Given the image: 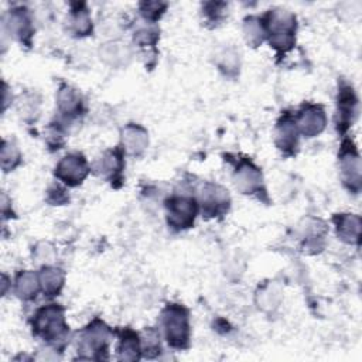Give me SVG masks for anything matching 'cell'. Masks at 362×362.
<instances>
[{
    "instance_id": "obj_1",
    "label": "cell",
    "mask_w": 362,
    "mask_h": 362,
    "mask_svg": "<svg viewBox=\"0 0 362 362\" xmlns=\"http://www.w3.org/2000/svg\"><path fill=\"white\" fill-rule=\"evenodd\" d=\"M33 332L55 348L61 344L64 345L68 337V325L65 324L64 308L59 304L41 307L34 315Z\"/></svg>"
},
{
    "instance_id": "obj_2",
    "label": "cell",
    "mask_w": 362,
    "mask_h": 362,
    "mask_svg": "<svg viewBox=\"0 0 362 362\" xmlns=\"http://www.w3.org/2000/svg\"><path fill=\"white\" fill-rule=\"evenodd\" d=\"M264 35H269V41L273 48L280 54L293 48L296 41V17L286 10H270L264 18H262Z\"/></svg>"
},
{
    "instance_id": "obj_3",
    "label": "cell",
    "mask_w": 362,
    "mask_h": 362,
    "mask_svg": "<svg viewBox=\"0 0 362 362\" xmlns=\"http://www.w3.org/2000/svg\"><path fill=\"white\" fill-rule=\"evenodd\" d=\"M161 324L167 342L173 348H187L189 344L188 311L180 304H168L161 314Z\"/></svg>"
},
{
    "instance_id": "obj_4",
    "label": "cell",
    "mask_w": 362,
    "mask_h": 362,
    "mask_svg": "<svg viewBox=\"0 0 362 362\" xmlns=\"http://www.w3.org/2000/svg\"><path fill=\"white\" fill-rule=\"evenodd\" d=\"M109 338H110L109 327L99 318H95L88 327H85L81 331L78 349L81 352H89L88 359L105 358L102 352L106 354Z\"/></svg>"
},
{
    "instance_id": "obj_5",
    "label": "cell",
    "mask_w": 362,
    "mask_h": 362,
    "mask_svg": "<svg viewBox=\"0 0 362 362\" xmlns=\"http://www.w3.org/2000/svg\"><path fill=\"white\" fill-rule=\"evenodd\" d=\"M167 221L174 229H187L192 226L197 216L198 204L189 197H171L167 204Z\"/></svg>"
},
{
    "instance_id": "obj_6",
    "label": "cell",
    "mask_w": 362,
    "mask_h": 362,
    "mask_svg": "<svg viewBox=\"0 0 362 362\" xmlns=\"http://www.w3.org/2000/svg\"><path fill=\"white\" fill-rule=\"evenodd\" d=\"M339 164L344 184L352 191L358 192L361 188V160L354 144L346 140L342 143L339 153Z\"/></svg>"
},
{
    "instance_id": "obj_7",
    "label": "cell",
    "mask_w": 362,
    "mask_h": 362,
    "mask_svg": "<svg viewBox=\"0 0 362 362\" xmlns=\"http://www.w3.org/2000/svg\"><path fill=\"white\" fill-rule=\"evenodd\" d=\"M88 173L89 167L85 157L76 153L65 156L55 168V177L69 187L81 184Z\"/></svg>"
},
{
    "instance_id": "obj_8",
    "label": "cell",
    "mask_w": 362,
    "mask_h": 362,
    "mask_svg": "<svg viewBox=\"0 0 362 362\" xmlns=\"http://www.w3.org/2000/svg\"><path fill=\"white\" fill-rule=\"evenodd\" d=\"M327 123V116L324 107L314 103L303 105L297 115L296 124L298 132L305 137H314L320 134Z\"/></svg>"
},
{
    "instance_id": "obj_9",
    "label": "cell",
    "mask_w": 362,
    "mask_h": 362,
    "mask_svg": "<svg viewBox=\"0 0 362 362\" xmlns=\"http://www.w3.org/2000/svg\"><path fill=\"white\" fill-rule=\"evenodd\" d=\"M201 202L204 208V214L208 216H216L228 211L229 206V195L225 188L216 184H205L201 192Z\"/></svg>"
},
{
    "instance_id": "obj_10",
    "label": "cell",
    "mask_w": 362,
    "mask_h": 362,
    "mask_svg": "<svg viewBox=\"0 0 362 362\" xmlns=\"http://www.w3.org/2000/svg\"><path fill=\"white\" fill-rule=\"evenodd\" d=\"M235 185L243 194H253L262 187V173L252 161H242L233 174Z\"/></svg>"
},
{
    "instance_id": "obj_11",
    "label": "cell",
    "mask_w": 362,
    "mask_h": 362,
    "mask_svg": "<svg viewBox=\"0 0 362 362\" xmlns=\"http://www.w3.org/2000/svg\"><path fill=\"white\" fill-rule=\"evenodd\" d=\"M298 129L296 124V117L284 113L277 123L276 143L284 153H293L298 143Z\"/></svg>"
},
{
    "instance_id": "obj_12",
    "label": "cell",
    "mask_w": 362,
    "mask_h": 362,
    "mask_svg": "<svg viewBox=\"0 0 362 362\" xmlns=\"http://www.w3.org/2000/svg\"><path fill=\"white\" fill-rule=\"evenodd\" d=\"M337 225V233L341 240L346 243H358L359 242V230H361V219L354 214H341L334 218Z\"/></svg>"
},
{
    "instance_id": "obj_13",
    "label": "cell",
    "mask_w": 362,
    "mask_h": 362,
    "mask_svg": "<svg viewBox=\"0 0 362 362\" xmlns=\"http://www.w3.org/2000/svg\"><path fill=\"white\" fill-rule=\"evenodd\" d=\"M148 144L147 132L139 124H129L123 130V148L132 156H140Z\"/></svg>"
},
{
    "instance_id": "obj_14",
    "label": "cell",
    "mask_w": 362,
    "mask_h": 362,
    "mask_svg": "<svg viewBox=\"0 0 362 362\" xmlns=\"http://www.w3.org/2000/svg\"><path fill=\"white\" fill-rule=\"evenodd\" d=\"M355 107H356V98L351 86L341 88L339 96H338V129L344 132L351 123H352V116L355 115Z\"/></svg>"
},
{
    "instance_id": "obj_15",
    "label": "cell",
    "mask_w": 362,
    "mask_h": 362,
    "mask_svg": "<svg viewBox=\"0 0 362 362\" xmlns=\"http://www.w3.org/2000/svg\"><path fill=\"white\" fill-rule=\"evenodd\" d=\"M10 33L21 41H27L31 37V20L25 8H13L8 13V20L6 23Z\"/></svg>"
},
{
    "instance_id": "obj_16",
    "label": "cell",
    "mask_w": 362,
    "mask_h": 362,
    "mask_svg": "<svg viewBox=\"0 0 362 362\" xmlns=\"http://www.w3.org/2000/svg\"><path fill=\"white\" fill-rule=\"evenodd\" d=\"M58 106L64 115L74 117L82 110L81 95L76 92V89L68 85H62L58 92Z\"/></svg>"
},
{
    "instance_id": "obj_17",
    "label": "cell",
    "mask_w": 362,
    "mask_h": 362,
    "mask_svg": "<svg viewBox=\"0 0 362 362\" xmlns=\"http://www.w3.org/2000/svg\"><path fill=\"white\" fill-rule=\"evenodd\" d=\"M123 153L120 150H110L106 151L102 158L98 161L96 167L100 171V174H103L105 177H109L110 180H116L117 177H120L122 170H123Z\"/></svg>"
},
{
    "instance_id": "obj_18",
    "label": "cell",
    "mask_w": 362,
    "mask_h": 362,
    "mask_svg": "<svg viewBox=\"0 0 362 362\" xmlns=\"http://www.w3.org/2000/svg\"><path fill=\"white\" fill-rule=\"evenodd\" d=\"M41 288L40 276L33 272H21L16 279V293L23 300L35 298L38 290Z\"/></svg>"
},
{
    "instance_id": "obj_19",
    "label": "cell",
    "mask_w": 362,
    "mask_h": 362,
    "mask_svg": "<svg viewBox=\"0 0 362 362\" xmlns=\"http://www.w3.org/2000/svg\"><path fill=\"white\" fill-rule=\"evenodd\" d=\"M140 354H141V345L137 334L132 329H124L120 337L119 358L134 361L140 358Z\"/></svg>"
},
{
    "instance_id": "obj_20",
    "label": "cell",
    "mask_w": 362,
    "mask_h": 362,
    "mask_svg": "<svg viewBox=\"0 0 362 362\" xmlns=\"http://www.w3.org/2000/svg\"><path fill=\"white\" fill-rule=\"evenodd\" d=\"M40 283L41 288L47 296H57L64 286V273L55 267H44L41 270Z\"/></svg>"
},
{
    "instance_id": "obj_21",
    "label": "cell",
    "mask_w": 362,
    "mask_h": 362,
    "mask_svg": "<svg viewBox=\"0 0 362 362\" xmlns=\"http://www.w3.org/2000/svg\"><path fill=\"white\" fill-rule=\"evenodd\" d=\"M69 24L75 35H88L92 31V21L85 4H76V8L71 10Z\"/></svg>"
},
{
    "instance_id": "obj_22",
    "label": "cell",
    "mask_w": 362,
    "mask_h": 362,
    "mask_svg": "<svg viewBox=\"0 0 362 362\" xmlns=\"http://www.w3.org/2000/svg\"><path fill=\"white\" fill-rule=\"evenodd\" d=\"M245 34H246V40L247 42L253 44V47L259 45L263 41L264 37V28L262 24V20L257 17H249L245 20V25H243Z\"/></svg>"
},
{
    "instance_id": "obj_23",
    "label": "cell",
    "mask_w": 362,
    "mask_h": 362,
    "mask_svg": "<svg viewBox=\"0 0 362 362\" xmlns=\"http://www.w3.org/2000/svg\"><path fill=\"white\" fill-rule=\"evenodd\" d=\"M20 163V151L18 148L8 141H3V148H1V165L4 171L13 170L17 164Z\"/></svg>"
},
{
    "instance_id": "obj_24",
    "label": "cell",
    "mask_w": 362,
    "mask_h": 362,
    "mask_svg": "<svg viewBox=\"0 0 362 362\" xmlns=\"http://www.w3.org/2000/svg\"><path fill=\"white\" fill-rule=\"evenodd\" d=\"M167 4L165 3H158V1H144L140 4V13L143 14L144 18L156 21L160 18V16L164 13Z\"/></svg>"
},
{
    "instance_id": "obj_25",
    "label": "cell",
    "mask_w": 362,
    "mask_h": 362,
    "mask_svg": "<svg viewBox=\"0 0 362 362\" xmlns=\"http://www.w3.org/2000/svg\"><path fill=\"white\" fill-rule=\"evenodd\" d=\"M158 38V31L157 28L151 27H143L134 34V41H137L140 45H151L157 41Z\"/></svg>"
}]
</instances>
